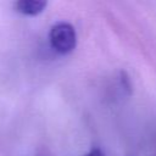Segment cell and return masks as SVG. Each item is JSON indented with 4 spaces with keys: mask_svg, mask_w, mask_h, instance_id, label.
Returning <instances> with one entry per match:
<instances>
[{
    "mask_svg": "<svg viewBox=\"0 0 156 156\" xmlns=\"http://www.w3.org/2000/svg\"><path fill=\"white\" fill-rule=\"evenodd\" d=\"M50 43L52 48L60 54L71 52L77 44V35L74 27L68 22H57L50 29Z\"/></svg>",
    "mask_w": 156,
    "mask_h": 156,
    "instance_id": "cell-1",
    "label": "cell"
},
{
    "mask_svg": "<svg viewBox=\"0 0 156 156\" xmlns=\"http://www.w3.org/2000/svg\"><path fill=\"white\" fill-rule=\"evenodd\" d=\"M48 2L45 0H18L15 4V7L18 12L23 15H38L40 13Z\"/></svg>",
    "mask_w": 156,
    "mask_h": 156,
    "instance_id": "cell-2",
    "label": "cell"
},
{
    "mask_svg": "<svg viewBox=\"0 0 156 156\" xmlns=\"http://www.w3.org/2000/svg\"><path fill=\"white\" fill-rule=\"evenodd\" d=\"M84 156H105V154L100 150V149H98V147H95V149H91L87 155H84Z\"/></svg>",
    "mask_w": 156,
    "mask_h": 156,
    "instance_id": "cell-3",
    "label": "cell"
}]
</instances>
